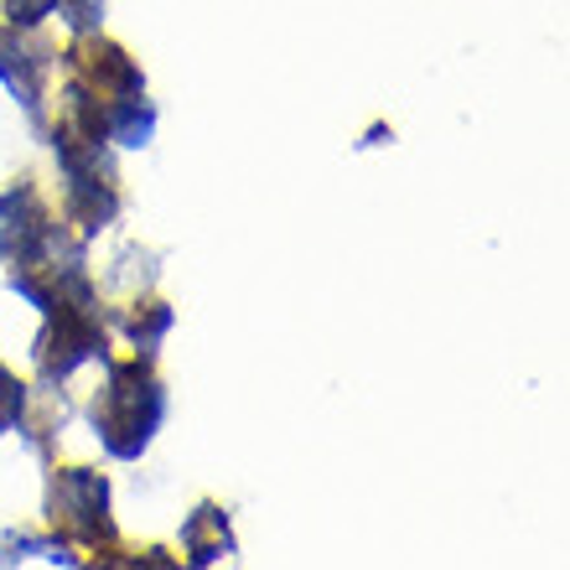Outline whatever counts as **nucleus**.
<instances>
[{"instance_id":"20e7f679","label":"nucleus","mask_w":570,"mask_h":570,"mask_svg":"<svg viewBox=\"0 0 570 570\" xmlns=\"http://www.w3.org/2000/svg\"><path fill=\"white\" fill-rule=\"evenodd\" d=\"M47 58L42 42H31L27 27H6L0 31V78H6V89L27 105V115H42V94H47Z\"/></svg>"},{"instance_id":"6e6552de","label":"nucleus","mask_w":570,"mask_h":570,"mask_svg":"<svg viewBox=\"0 0 570 570\" xmlns=\"http://www.w3.org/2000/svg\"><path fill=\"white\" fill-rule=\"evenodd\" d=\"M52 11H58V0H6L11 27H37V21H47Z\"/></svg>"},{"instance_id":"f03ea898","label":"nucleus","mask_w":570,"mask_h":570,"mask_svg":"<svg viewBox=\"0 0 570 570\" xmlns=\"http://www.w3.org/2000/svg\"><path fill=\"white\" fill-rule=\"evenodd\" d=\"M47 513H52V529H62L83 550L115 544L109 482L99 472H89V466H62L58 478H52V493H47Z\"/></svg>"},{"instance_id":"7ed1b4c3","label":"nucleus","mask_w":570,"mask_h":570,"mask_svg":"<svg viewBox=\"0 0 570 570\" xmlns=\"http://www.w3.org/2000/svg\"><path fill=\"white\" fill-rule=\"evenodd\" d=\"M68 68H73V78L83 89H94L105 99V109L146 89V83H140V68L125 58V47L105 42V37H78L73 52H68Z\"/></svg>"},{"instance_id":"f257e3e1","label":"nucleus","mask_w":570,"mask_h":570,"mask_svg":"<svg viewBox=\"0 0 570 570\" xmlns=\"http://www.w3.org/2000/svg\"><path fill=\"white\" fill-rule=\"evenodd\" d=\"M161 415H166V390L156 384L146 358L109 368V384L94 400V431H99L109 456H120V462L140 456L150 446L156 425H161Z\"/></svg>"},{"instance_id":"0eeeda50","label":"nucleus","mask_w":570,"mask_h":570,"mask_svg":"<svg viewBox=\"0 0 570 570\" xmlns=\"http://www.w3.org/2000/svg\"><path fill=\"white\" fill-rule=\"evenodd\" d=\"M21 410H27V384H21L11 368H0V435L16 431Z\"/></svg>"},{"instance_id":"39448f33","label":"nucleus","mask_w":570,"mask_h":570,"mask_svg":"<svg viewBox=\"0 0 570 570\" xmlns=\"http://www.w3.org/2000/svg\"><path fill=\"white\" fill-rule=\"evenodd\" d=\"M181 544H187V556H193L197 566H213V560H228V556H234L228 519L213 509V503H203V509L187 519V529H181Z\"/></svg>"},{"instance_id":"1a4fd4ad","label":"nucleus","mask_w":570,"mask_h":570,"mask_svg":"<svg viewBox=\"0 0 570 570\" xmlns=\"http://www.w3.org/2000/svg\"><path fill=\"white\" fill-rule=\"evenodd\" d=\"M58 6H68V21H73L78 31H89L94 16H99V0H58Z\"/></svg>"},{"instance_id":"423d86ee","label":"nucleus","mask_w":570,"mask_h":570,"mask_svg":"<svg viewBox=\"0 0 570 570\" xmlns=\"http://www.w3.org/2000/svg\"><path fill=\"white\" fill-rule=\"evenodd\" d=\"M166 327H171V306H161V301H146V312L130 316V343L140 347V358L156 353V343L166 337Z\"/></svg>"}]
</instances>
